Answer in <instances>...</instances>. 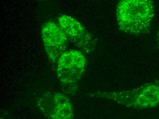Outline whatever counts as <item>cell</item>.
Instances as JSON below:
<instances>
[{
  "label": "cell",
  "instance_id": "1",
  "mask_svg": "<svg viewBox=\"0 0 159 119\" xmlns=\"http://www.w3.org/2000/svg\"><path fill=\"white\" fill-rule=\"evenodd\" d=\"M155 12L154 0H119L116 17L119 30L134 36L148 34Z\"/></svg>",
  "mask_w": 159,
  "mask_h": 119
},
{
  "label": "cell",
  "instance_id": "2",
  "mask_svg": "<svg viewBox=\"0 0 159 119\" xmlns=\"http://www.w3.org/2000/svg\"><path fill=\"white\" fill-rule=\"evenodd\" d=\"M88 95L106 98L127 108L138 110L151 109L159 105V83H146L129 90L97 92Z\"/></svg>",
  "mask_w": 159,
  "mask_h": 119
},
{
  "label": "cell",
  "instance_id": "3",
  "mask_svg": "<svg viewBox=\"0 0 159 119\" xmlns=\"http://www.w3.org/2000/svg\"><path fill=\"white\" fill-rule=\"evenodd\" d=\"M86 56L78 50L65 51L57 61L56 72L62 90L66 94L74 95L87 69Z\"/></svg>",
  "mask_w": 159,
  "mask_h": 119
},
{
  "label": "cell",
  "instance_id": "4",
  "mask_svg": "<svg viewBox=\"0 0 159 119\" xmlns=\"http://www.w3.org/2000/svg\"><path fill=\"white\" fill-rule=\"evenodd\" d=\"M34 99L38 108L48 118L71 119L74 117L72 103L66 94L43 90L36 94Z\"/></svg>",
  "mask_w": 159,
  "mask_h": 119
},
{
  "label": "cell",
  "instance_id": "5",
  "mask_svg": "<svg viewBox=\"0 0 159 119\" xmlns=\"http://www.w3.org/2000/svg\"><path fill=\"white\" fill-rule=\"evenodd\" d=\"M58 24L69 40L85 56L91 55L95 51L97 39L78 20L69 15L62 14L58 17Z\"/></svg>",
  "mask_w": 159,
  "mask_h": 119
},
{
  "label": "cell",
  "instance_id": "6",
  "mask_svg": "<svg viewBox=\"0 0 159 119\" xmlns=\"http://www.w3.org/2000/svg\"><path fill=\"white\" fill-rule=\"evenodd\" d=\"M41 34L48 59L52 64L57 63L66 51L69 41L67 37L58 24L50 21L43 25Z\"/></svg>",
  "mask_w": 159,
  "mask_h": 119
},
{
  "label": "cell",
  "instance_id": "7",
  "mask_svg": "<svg viewBox=\"0 0 159 119\" xmlns=\"http://www.w3.org/2000/svg\"><path fill=\"white\" fill-rule=\"evenodd\" d=\"M156 37H157V44H158V45L159 46V29L157 33Z\"/></svg>",
  "mask_w": 159,
  "mask_h": 119
}]
</instances>
